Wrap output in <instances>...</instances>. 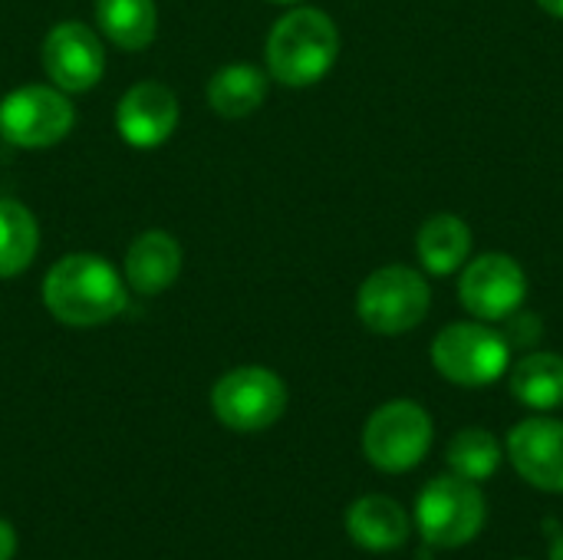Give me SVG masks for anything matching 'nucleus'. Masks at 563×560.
Here are the masks:
<instances>
[{"label": "nucleus", "instance_id": "f257e3e1", "mask_svg": "<svg viewBox=\"0 0 563 560\" xmlns=\"http://www.w3.org/2000/svg\"><path fill=\"white\" fill-rule=\"evenodd\" d=\"M43 304L66 327H96L119 317L129 294L109 261L96 254H69L43 277Z\"/></svg>", "mask_w": 563, "mask_h": 560}, {"label": "nucleus", "instance_id": "f03ea898", "mask_svg": "<svg viewBox=\"0 0 563 560\" xmlns=\"http://www.w3.org/2000/svg\"><path fill=\"white\" fill-rule=\"evenodd\" d=\"M340 56L336 23L317 7L284 13L267 36V69L277 83L303 89L320 83Z\"/></svg>", "mask_w": 563, "mask_h": 560}, {"label": "nucleus", "instance_id": "7ed1b4c3", "mask_svg": "<svg viewBox=\"0 0 563 560\" xmlns=\"http://www.w3.org/2000/svg\"><path fill=\"white\" fill-rule=\"evenodd\" d=\"M432 366L455 386H488L511 370V343L485 320L449 323L432 340Z\"/></svg>", "mask_w": 563, "mask_h": 560}, {"label": "nucleus", "instance_id": "20e7f679", "mask_svg": "<svg viewBox=\"0 0 563 560\" xmlns=\"http://www.w3.org/2000/svg\"><path fill=\"white\" fill-rule=\"evenodd\" d=\"M429 307H432L429 281L406 264H389L373 271L356 294L360 320L379 337H399L416 330L429 317Z\"/></svg>", "mask_w": 563, "mask_h": 560}, {"label": "nucleus", "instance_id": "39448f33", "mask_svg": "<svg viewBox=\"0 0 563 560\" xmlns=\"http://www.w3.org/2000/svg\"><path fill=\"white\" fill-rule=\"evenodd\" d=\"M485 495L462 475L432 479L416 502V525L429 548H462L485 528Z\"/></svg>", "mask_w": 563, "mask_h": 560}, {"label": "nucleus", "instance_id": "423d86ee", "mask_svg": "<svg viewBox=\"0 0 563 560\" xmlns=\"http://www.w3.org/2000/svg\"><path fill=\"white\" fill-rule=\"evenodd\" d=\"M432 416L412 399H396L369 416L363 429V452L373 469L386 475H402L422 465L432 449Z\"/></svg>", "mask_w": 563, "mask_h": 560}, {"label": "nucleus", "instance_id": "0eeeda50", "mask_svg": "<svg viewBox=\"0 0 563 560\" xmlns=\"http://www.w3.org/2000/svg\"><path fill=\"white\" fill-rule=\"evenodd\" d=\"M214 416L234 432L271 429L287 409V386L264 366H241L218 380L211 393Z\"/></svg>", "mask_w": 563, "mask_h": 560}, {"label": "nucleus", "instance_id": "6e6552de", "mask_svg": "<svg viewBox=\"0 0 563 560\" xmlns=\"http://www.w3.org/2000/svg\"><path fill=\"white\" fill-rule=\"evenodd\" d=\"M528 274L511 254H482L462 267L459 304L485 323H505L525 307Z\"/></svg>", "mask_w": 563, "mask_h": 560}, {"label": "nucleus", "instance_id": "1a4fd4ad", "mask_svg": "<svg viewBox=\"0 0 563 560\" xmlns=\"http://www.w3.org/2000/svg\"><path fill=\"white\" fill-rule=\"evenodd\" d=\"M73 106L53 86H23L0 102V139L16 149H46L69 135Z\"/></svg>", "mask_w": 563, "mask_h": 560}, {"label": "nucleus", "instance_id": "9d476101", "mask_svg": "<svg viewBox=\"0 0 563 560\" xmlns=\"http://www.w3.org/2000/svg\"><path fill=\"white\" fill-rule=\"evenodd\" d=\"M46 76L66 92H86L99 83L106 69V53L99 36L82 23H59L43 40Z\"/></svg>", "mask_w": 563, "mask_h": 560}, {"label": "nucleus", "instance_id": "9b49d317", "mask_svg": "<svg viewBox=\"0 0 563 560\" xmlns=\"http://www.w3.org/2000/svg\"><path fill=\"white\" fill-rule=\"evenodd\" d=\"M508 455L515 472L541 488V492H563V422L534 416L518 422L508 432Z\"/></svg>", "mask_w": 563, "mask_h": 560}, {"label": "nucleus", "instance_id": "f8f14e48", "mask_svg": "<svg viewBox=\"0 0 563 560\" xmlns=\"http://www.w3.org/2000/svg\"><path fill=\"white\" fill-rule=\"evenodd\" d=\"M115 125H119V135L129 145H135V149H155L178 125V99H175V92L168 86L145 79V83L132 86L119 99Z\"/></svg>", "mask_w": 563, "mask_h": 560}, {"label": "nucleus", "instance_id": "ddd939ff", "mask_svg": "<svg viewBox=\"0 0 563 560\" xmlns=\"http://www.w3.org/2000/svg\"><path fill=\"white\" fill-rule=\"evenodd\" d=\"M346 531L363 551L389 554L409 541V515L402 512L399 502H393L386 495H366L350 505Z\"/></svg>", "mask_w": 563, "mask_h": 560}, {"label": "nucleus", "instance_id": "4468645a", "mask_svg": "<svg viewBox=\"0 0 563 560\" xmlns=\"http://www.w3.org/2000/svg\"><path fill=\"white\" fill-rule=\"evenodd\" d=\"M178 271H181V248L168 231L139 234L125 254V281L145 297L172 287Z\"/></svg>", "mask_w": 563, "mask_h": 560}, {"label": "nucleus", "instance_id": "2eb2a0df", "mask_svg": "<svg viewBox=\"0 0 563 560\" xmlns=\"http://www.w3.org/2000/svg\"><path fill=\"white\" fill-rule=\"evenodd\" d=\"M416 254L419 264L435 274V277H449L455 271H462L468 264L472 254V228L459 218V215H432L419 234H416Z\"/></svg>", "mask_w": 563, "mask_h": 560}, {"label": "nucleus", "instance_id": "dca6fc26", "mask_svg": "<svg viewBox=\"0 0 563 560\" xmlns=\"http://www.w3.org/2000/svg\"><path fill=\"white\" fill-rule=\"evenodd\" d=\"M511 396L538 413H551L563 406V356L538 350L521 356L511 370Z\"/></svg>", "mask_w": 563, "mask_h": 560}, {"label": "nucleus", "instance_id": "f3484780", "mask_svg": "<svg viewBox=\"0 0 563 560\" xmlns=\"http://www.w3.org/2000/svg\"><path fill=\"white\" fill-rule=\"evenodd\" d=\"M267 99V76L257 66L234 63L211 76L208 102L224 119H244Z\"/></svg>", "mask_w": 563, "mask_h": 560}, {"label": "nucleus", "instance_id": "a211bd4d", "mask_svg": "<svg viewBox=\"0 0 563 560\" xmlns=\"http://www.w3.org/2000/svg\"><path fill=\"white\" fill-rule=\"evenodd\" d=\"M99 30L122 50H145L155 40V0H96Z\"/></svg>", "mask_w": 563, "mask_h": 560}, {"label": "nucleus", "instance_id": "6ab92c4d", "mask_svg": "<svg viewBox=\"0 0 563 560\" xmlns=\"http://www.w3.org/2000/svg\"><path fill=\"white\" fill-rule=\"evenodd\" d=\"M40 231L26 205L0 198V277H16L36 257Z\"/></svg>", "mask_w": 563, "mask_h": 560}, {"label": "nucleus", "instance_id": "aec40b11", "mask_svg": "<svg viewBox=\"0 0 563 560\" xmlns=\"http://www.w3.org/2000/svg\"><path fill=\"white\" fill-rule=\"evenodd\" d=\"M452 475H462L468 482H485L498 472L501 465V446L488 429H462L445 452Z\"/></svg>", "mask_w": 563, "mask_h": 560}, {"label": "nucleus", "instance_id": "412c9836", "mask_svg": "<svg viewBox=\"0 0 563 560\" xmlns=\"http://www.w3.org/2000/svg\"><path fill=\"white\" fill-rule=\"evenodd\" d=\"M13 551H16V535H13V528L0 518V560H10L13 558Z\"/></svg>", "mask_w": 563, "mask_h": 560}, {"label": "nucleus", "instance_id": "4be33fe9", "mask_svg": "<svg viewBox=\"0 0 563 560\" xmlns=\"http://www.w3.org/2000/svg\"><path fill=\"white\" fill-rule=\"evenodd\" d=\"M541 3V10H548L551 17H561L563 20V0H538Z\"/></svg>", "mask_w": 563, "mask_h": 560}, {"label": "nucleus", "instance_id": "5701e85b", "mask_svg": "<svg viewBox=\"0 0 563 560\" xmlns=\"http://www.w3.org/2000/svg\"><path fill=\"white\" fill-rule=\"evenodd\" d=\"M551 560H563V535L551 545Z\"/></svg>", "mask_w": 563, "mask_h": 560}, {"label": "nucleus", "instance_id": "b1692460", "mask_svg": "<svg viewBox=\"0 0 563 560\" xmlns=\"http://www.w3.org/2000/svg\"><path fill=\"white\" fill-rule=\"evenodd\" d=\"M277 3H297V0H277Z\"/></svg>", "mask_w": 563, "mask_h": 560}]
</instances>
